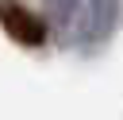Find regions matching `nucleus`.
Masks as SVG:
<instances>
[{"label":"nucleus","mask_w":123,"mask_h":120,"mask_svg":"<svg viewBox=\"0 0 123 120\" xmlns=\"http://www.w3.org/2000/svg\"><path fill=\"white\" fill-rule=\"evenodd\" d=\"M119 19V0H81V12H77V39L81 46H96L111 35Z\"/></svg>","instance_id":"obj_1"},{"label":"nucleus","mask_w":123,"mask_h":120,"mask_svg":"<svg viewBox=\"0 0 123 120\" xmlns=\"http://www.w3.org/2000/svg\"><path fill=\"white\" fill-rule=\"evenodd\" d=\"M0 27L19 46H42L46 43V23L31 8H23L19 0H0Z\"/></svg>","instance_id":"obj_2"},{"label":"nucleus","mask_w":123,"mask_h":120,"mask_svg":"<svg viewBox=\"0 0 123 120\" xmlns=\"http://www.w3.org/2000/svg\"><path fill=\"white\" fill-rule=\"evenodd\" d=\"M77 12H81V0H50V19L58 31H69L77 23Z\"/></svg>","instance_id":"obj_3"}]
</instances>
